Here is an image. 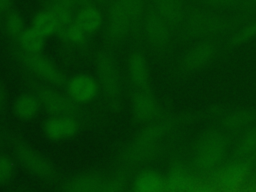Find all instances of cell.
I'll return each mask as SVG.
<instances>
[{"mask_svg":"<svg viewBox=\"0 0 256 192\" xmlns=\"http://www.w3.org/2000/svg\"><path fill=\"white\" fill-rule=\"evenodd\" d=\"M96 70L107 105L113 112H118L122 107L121 75L117 61L109 51L101 50L97 53Z\"/></svg>","mask_w":256,"mask_h":192,"instance_id":"obj_1","label":"cell"},{"mask_svg":"<svg viewBox=\"0 0 256 192\" xmlns=\"http://www.w3.org/2000/svg\"><path fill=\"white\" fill-rule=\"evenodd\" d=\"M11 144L15 158L32 175L43 181H54L57 178L54 164L26 141L14 137Z\"/></svg>","mask_w":256,"mask_h":192,"instance_id":"obj_2","label":"cell"},{"mask_svg":"<svg viewBox=\"0 0 256 192\" xmlns=\"http://www.w3.org/2000/svg\"><path fill=\"white\" fill-rule=\"evenodd\" d=\"M27 83L32 89V92L38 97L41 106L51 115L72 114L76 115L79 111L78 104L74 103L67 95H64L56 89L41 84L29 76L25 77Z\"/></svg>","mask_w":256,"mask_h":192,"instance_id":"obj_3","label":"cell"},{"mask_svg":"<svg viewBox=\"0 0 256 192\" xmlns=\"http://www.w3.org/2000/svg\"><path fill=\"white\" fill-rule=\"evenodd\" d=\"M15 56L26 70L44 82L60 87L65 86L67 78L62 70L49 58L40 54H27L21 50L15 52Z\"/></svg>","mask_w":256,"mask_h":192,"instance_id":"obj_4","label":"cell"},{"mask_svg":"<svg viewBox=\"0 0 256 192\" xmlns=\"http://www.w3.org/2000/svg\"><path fill=\"white\" fill-rule=\"evenodd\" d=\"M66 95L76 104H86L93 101L100 90L99 81L92 75L81 73L67 79Z\"/></svg>","mask_w":256,"mask_h":192,"instance_id":"obj_5","label":"cell"},{"mask_svg":"<svg viewBox=\"0 0 256 192\" xmlns=\"http://www.w3.org/2000/svg\"><path fill=\"white\" fill-rule=\"evenodd\" d=\"M132 21L119 0L110 1L108 8L106 36L112 43H119L126 38Z\"/></svg>","mask_w":256,"mask_h":192,"instance_id":"obj_6","label":"cell"},{"mask_svg":"<svg viewBox=\"0 0 256 192\" xmlns=\"http://www.w3.org/2000/svg\"><path fill=\"white\" fill-rule=\"evenodd\" d=\"M80 129L79 120L72 114L51 115L43 124L45 136L52 141L72 138Z\"/></svg>","mask_w":256,"mask_h":192,"instance_id":"obj_7","label":"cell"},{"mask_svg":"<svg viewBox=\"0 0 256 192\" xmlns=\"http://www.w3.org/2000/svg\"><path fill=\"white\" fill-rule=\"evenodd\" d=\"M104 178L97 171H86L65 180L60 189L66 192H99L102 190Z\"/></svg>","mask_w":256,"mask_h":192,"instance_id":"obj_8","label":"cell"},{"mask_svg":"<svg viewBox=\"0 0 256 192\" xmlns=\"http://www.w3.org/2000/svg\"><path fill=\"white\" fill-rule=\"evenodd\" d=\"M41 107V103L34 92H25L16 97L12 109L19 120L29 121L38 115Z\"/></svg>","mask_w":256,"mask_h":192,"instance_id":"obj_9","label":"cell"},{"mask_svg":"<svg viewBox=\"0 0 256 192\" xmlns=\"http://www.w3.org/2000/svg\"><path fill=\"white\" fill-rule=\"evenodd\" d=\"M74 21L86 34H92L97 32L102 26L103 17L100 10L91 3L80 7L74 17Z\"/></svg>","mask_w":256,"mask_h":192,"instance_id":"obj_10","label":"cell"},{"mask_svg":"<svg viewBox=\"0 0 256 192\" xmlns=\"http://www.w3.org/2000/svg\"><path fill=\"white\" fill-rule=\"evenodd\" d=\"M45 38L32 26L25 28L18 36L17 42L22 52L27 54H40L45 47Z\"/></svg>","mask_w":256,"mask_h":192,"instance_id":"obj_11","label":"cell"},{"mask_svg":"<svg viewBox=\"0 0 256 192\" xmlns=\"http://www.w3.org/2000/svg\"><path fill=\"white\" fill-rule=\"evenodd\" d=\"M31 26L40 32L44 37L58 34L59 30L61 29V25L59 24L58 20L47 8L37 12L34 15Z\"/></svg>","mask_w":256,"mask_h":192,"instance_id":"obj_12","label":"cell"},{"mask_svg":"<svg viewBox=\"0 0 256 192\" xmlns=\"http://www.w3.org/2000/svg\"><path fill=\"white\" fill-rule=\"evenodd\" d=\"M127 70L129 77L134 85L137 87H143L146 84L148 78L147 67L145 59L140 53L135 52L130 55L128 59Z\"/></svg>","mask_w":256,"mask_h":192,"instance_id":"obj_13","label":"cell"},{"mask_svg":"<svg viewBox=\"0 0 256 192\" xmlns=\"http://www.w3.org/2000/svg\"><path fill=\"white\" fill-rule=\"evenodd\" d=\"M132 114L136 121H144L150 117L153 110V102L150 96L143 92L138 91L132 97Z\"/></svg>","mask_w":256,"mask_h":192,"instance_id":"obj_14","label":"cell"},{"mask_svg":"<svg viewBox=\"0 0 256 192\" xmlns=\"http://www.w3.org/2000/svg\"><path fill=\"white\" fill-rule=\"evenodd\" d=\"M159 177L151 171H143L139 173L133 181V190L137 192H147L158 189L160 186Z\"/></svg>","mask_w":256,"mask_h":192,"instance_id":"obj_15","label":"cell"},{"mask_svg":"<svg viewBox=\"0 0 256 192\" xmlns=\"http://www.w3.org/2000/svg\"><path fill=\"white\" fill-rule=\"evenodd\" d=\"M4 27L6 33L11 38H18V36L25 29V21L23 16L16 10H11L5 15Z\"/></svg>","mask_w":256,"mask_h":192,"instance_id":"obj_16","label":"cell"},{"mask_svg":"<svg viewBox=\"0 0 256 192\" xmlns=\"http://www.w3.org/2000/svg\"><path fill=\"white\" fill-rule=\"evenodd\" d=\"M58 34L67 42L72 43L74 45H80L85 42L87 34L84 30L75 22L68 24L65 27H62Z\"/></svg>","mask_w":256,"mask_h":192,"instance_id":"obj_17","label":"cell"},{"mask_svg":"<svg viewBox=\"0 0 256 192\" xmlns=\"http://www.w3.org/2000/svg\"><path fill=\"white\" fill-rule=\"evenodd\" d=\"M127 183V175L124 172H116L104 178L101 192H120L125 189Z\"/></svg>","mask_w":256,"mask_h":192,"instance_id":"obj_18","label":"cell"},{"mask_svg":"<svg viewBox=\"0 0 256 192\" xmlns=\"http://www.w3.org/2000/svg\"><path fill=\"white\" fill-rule=\"evenodd\" d=\"M15 164L13 158L5 153H0V186L8 185L14 178Z\"/></svg>","mask_w":256,"mask_h":192,"instance_id":"obj_19","label":"cell"},{"mask_svg":"<svg viewBox=\"0 0 256 192\" xmlns=\"http://www.w3.org/2000/svg\"><path fill=\"white\" fill-rule=\"evenodd\" d=\"M47 9H49L54 14V16L58 20L59 24L61 25V28L67 26L68 24H70L74 21L73 9L70 7H67L65 5H62L60 3L53 1L52 3L49 4Z\"/></svg>","mask_w":256,"mask_h":192,"instance_id":"obj_20","label":"cell"},{"mask_svg":"<svg viewBox=\"0 0 256 192\" xmlns=\"http://www.w3.org/2000/svg\"><path fill=\"white\" fill-rule=\"evenodd\" d=\"M119 1L127 11L128 15L130 16L132 23L137 22L143 12L144 0H119Z\"/></svg>","mask_w":256,"mask_h":192,"instance_id":"obj_21","label":"cell"},{"mask_svg":"<svg viewBox=\"0 0 256 192\" xmlns=\"http://www.w3.org/2000/svg\"><path fill=\"white\" fill-rule=\"evenodd\" d=\"M157 7L160 12L165 16H172L175 14L177 9V1L176 0H156Z\"/></svg>","mask_w":256,"mask_h":192,"instance_id":"obj_22","label":"cell"},{"mask_svg":"<svg viewBox=\"0 0 256 192\" xmlns=\"http://www.w3.org/2000/svg\"><path fill=\"white\" fill-rule=\"evenodd\" d=\"M8 105V93L2 80L0 79V111H5Z\"/></svg>","mask_w":256,"mask_h":192,"instance_id":"obj_23","label":"cell"},{"mask_svg":"<svg viewBox=\"0 0 256 192\" xmlns=\"http://www.w3.org/2000/svg\"><path fill=\"white\" fill-rule=\"evenodd\" d=\"M13 0H0V15H6L12 10Z\"/></svg>","mask_w":256,"mask_h":192,"instance_id":"obj_24","label":"cell"},{"mask_svg":"<svg viewBox=\"0 0 256 192\" xmlns=\"http://www.w3.org/2000/svg\"><path fill=\"white\" fill-rule=\"evenodd\" d=\"M54 2H57V3H60L62 5H65L67 7H70L72 9H74L76 6V3L74 0H53Z\"/></svg>","mask_w":256,"mask_h":192,"instance_id":"obj_25","label":"cell"},{"mask_svg":"<svg viewBox=\"0 0 256 192\" xmlns=\"http://www.w3.org/2000/svg\"><path fill=\"white\" fill-rule=\"evenodd\" d=\"M3 143V133H2V130H1V127H0V145Z\"/></svg>","mask_w":256,"mask_h":192,"instance_id":"obj_26","label":"cell"},{"mask_svg":"<svg viewBox=\"0 0 256 192\" xmlns=\"http://www.w3.org/2000/svg\"><path fill=\"white\" fill-rule=\"evenodd\" d=\"M98 2H106V1H108V0H97Z\"/></svg>","mask_w":256,"mask_h":192,"instance_id":"obj_27","label":"cell"}]
</instances>
